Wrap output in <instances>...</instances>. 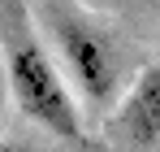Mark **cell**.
<instances>
[{"label": "cell", "instance_id": "cell-1", "mask_svg": "<svg viewBox=\"0 0 160 152\" xmlns=\"http://www.w3.org/2000/svg\"><path fill=\"white\" fill-rule=\"evenodd\" d=\"M4 70H9V91L13 104L26 113L35 126L65 144H82V109L74 87L65 83L56 57L30 30H13L9 48H4Z\"/></svg>", "mask_w": 160, "mask_h": 152}, {"label": "cell", "instance_id": "cell-4", "mask_svg": "<svg viewBox=\"0 0 160 152\" xmlns=\"http://www.w3.org/2000/svg\"><path fill=\"white\" fill-rule=\"evenodd\" d=\"M0 152H30L26 144H18V139H0Z\"/></svg>", "mask_w": 160, "mask_h": 152}, {"label": "cell", "instance_id": "cell-3", "mask_svg": "<svg viewBox=\"0 0 160 152\" xmlns=\"http://www.w3.org/2000/svg\"><path fill=\"white\" fill-rule=\"evenodd\" d=\"M112 130L126 144H160V61L143 65L112 109Z\"/></svg>", "mask_w": 160, "mask_h": 152}, {"label": "cell", "instance_id": "cell-2", "mask_svg": "<svg viewBox=\"0 0 160 152\" xmlns=\"http://www.w3.org/2000/svg\"><path fill=\"white\" fill-rule=\"evenodd\" d=\"M52 44L61 52V74L65 83L74 78L78 96L87 104H108L112 91H117V52H112V39L95 22H87L78 13H65V9H52Z\"/></svg>", "mask_w": 160, "mask_h": 152}]
</instances>
